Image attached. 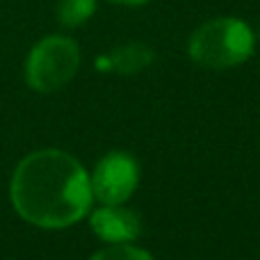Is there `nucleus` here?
<instances>
[{
	"label": "nucleus",
	"mask_w": 260,
	"mask_h": 260,
	"mask_svg": "<svg viewBox=\"0 0 260 260\" xmlns=\"http://www.w3.org/2000/svg\"><path fill=\"white\" fill-rule=\"evenodd\" d=\"M80 67V48L71 37L50 35L32 46L25 59V82L41 94L67 87Z\"/></svg>",
	"instance_id": "nucleus-3"
},
{
	"label": "nucleus",
	"mask_w": 260,
	"mask_h": 260,
	"mask_svg": "<svg viewBox=\"0 0 260 260\" xmlns=\"http://www.w3.org/2000/svg\"><path fill=\"white\" fill-rule=\"evenodd\" d=\"M153 59H155V53L146 44L128 41V44L117 46L110 53V69H114L117 73H123V76H133V73L144 71Z\"/></svg>",
	"instance_id": "nucleus-6"
},
{
	"label": "nucleus",
	"mask_w": 260,
	"mask_h": 260,
	"mask_svg": "<svg viewBox=\"0 0 260 260\" xmlns=\"http://www.w3.org/2000/svg\"><path fill=\"white\" fill-rule=\"evenodd\" d=\"M9 199L27 224L57 231L89 215L94 194L89 174L71 153L41 148L16 165L9 180Z\"/></svg>",
	"instance_id": "nucleus-1"
},
{
	"label": "nucleus",
	"mask_w": 260,
	"mask_h": 260,
	"mask_svg": "<svg viewBox=\"0 0 260 260\" xmlns=\"http://www.w3.org/2000/svg\"><path fill=\"white\" fill-rule=\"evenodd\" d=\"M110 3H114V5H126V7H142V5H146L148 0H110Z\"/></svg>",
	"instance_id": "nucleus-9"
},
{
	"label": "nucleus",
	"mask_w": 260,
	"mask_h": 260,
	"mask_svg": "<svg viewBox=\"0 0 260 260\" xmlns=\"http://www.w3.org/2000/svg\"><path fill=\"white\" fill-rule=\"evenodd\" d=\"M89 260H155L148 251L130 244H110V247L96 251Z\"/></svg>",
	"instance_id": "nucleus-8"
},
{
	"label": "nucleus",
	"mask_w": 260,
	"mask_h": 260,
	"mask_svg": "<svg viewBox=\"0 0 260 260\" xmlns=\"http://www.w3.org/2000/svg\"><path fill=\"white\" fill-rule=\"evenodd\" d=\"M91 194L105 206L126 203L139 183V165L130 153L112 151L96 162L89 174Z\"/></svg>",
	"instance_id": "nucleus-4"
},
{
	"label": "nucleus",
	"mask_w": 260,
	"mask_h": 260,
	"mask_svg": "<svg viewBox=\"0 0 260 260\" xmlns=\"http://www.w3.org/2000/svg\"><path fill=\"white\" fill-rule=\"evenodd\" d=\"M256 50V32L249 23L235 16L206 21L189 37L187 53L203 69H233L244 64Z\"/></svg>",
	"instance_id": "nucleus-2"
},
{
	"label": "nucleus",
	"mask_w": 260,
	"mask_h": 260,
	"mask_svg": "<svg viewBox=\"0 0 260 260\" xmlns=\"http://www.w3.org/2000/svg\"><path fill=\"white\" fill-rule=\"evenodd\" d=\"M91 231L108 244H130L142 235V217L135 210L119 206H105L101 203L99 210L89 217Z\"/></svg>",
	"instance_id": "nucleus-5"
},
{
	"label": "nucleus",
	"mask_w": 260,
	"mask_h": 260,
	"mask_svg": "<svg viewBox=\"0 0 260 260\" xmlns=\"http://www.w3.org/2000/svg\"><path fill=\"white\" fill-rule=\"evenodd\" d=\"M258 39H260V27H258Z\"/></svg>",
	"instance_id": "nucleus-10"
},
{
	"label": "nucleus",
	"mask_w": 260,
	"mask_h": 260,
	"mask_svg": "<svg viewBox=\"0 0 260 260\" xmlns=\"http://www.w3.org/2000/svg\"><path fill=\"white\" fill-rule=\"evenodd\" d=\"M99 0H57V21L64 27H80L94 16Z\"/></svg>",
	"instance_id": "nucleus-7"
}]
</instances>
